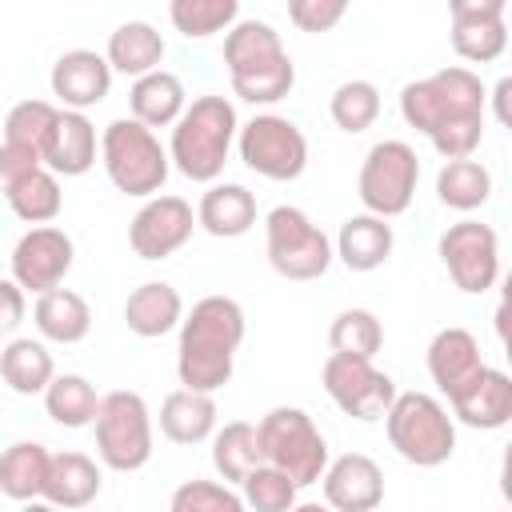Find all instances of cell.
I'll use <instances>...</instances> for the list:
<instances>
[{"instance_id":"obj_1","label":"cell","mask_w":512,"mask_h":512,"mask_svg":"<svg viewBox=\"0 0 512 512\" xmlns=\"http://www.w3.org/2000/svg\"><path fill=\"white\" fill-rule=\"evenodd\" d=\"M244 308L232 296H200L192 312L180 316V340H176V376L184 388L196 392H220L232 380L236 352L244 344Z\"/></svg>"},{"instance_id":"obj_2","label":"cell","mask_w":512,"mask_h":512,"mask_svg":"<svg viewBox=\"0 0 512 512\" xmlns=\"http://www.w3.org/2000/svg\"><path fill=\"white\" fill-rule=\"evenodd\" d=\"M224 68L244 104H276L296 88V64L268 20H236L224 32Z\"/></svg>"},{"instance_id":"obj_3","label":"cell","mask_w":512,"mask_h":512,"mask_svg":"<svg viewBox=\"0 0 512 512\" xmlns=\"http://www.w3.org/2000/svg\"><path fill=\"white\" fill-rule=\"evenodd\" d=\"M236 104L228 96H196L192 104H184V112L172 124V140H168V160L180 176L196 180V184H212L220 180L228 152L236 144Z\"/></svg>"},{"instance_id":"obj_4","label":"cell","mask_w":512,"mask_h":512,"mask_svg":"<svg viewBox=\"0 0 512 512\" xmlns=\"http://www.w3.org/2000/svg\"><path fill=\"white\" fill-rule=\"evenodd\" d=\"M100 164L112 180L116 192L124 196H156L172 172L168 148L160 144L156 128L140 124L136 116H120L112 124H104L100 132Z\"/></svg>"},{"instance_id":"obj_5","label":"cell","mask_w":512,"mask_h":512,"mask_svg":"<svg viewBox=\"0 0 512 512\" xmlns=\"http://www.w3.org/2000/svg\"><path fill=\"white\" fill-rule=\"evenodd\" d=\"M380 420H384L388 444L404 464L440 468L456 452V420L448 404H440L428 392H396Z\"/></svg>"},{"instance_id":"obj_6","label":"cell","mask_w":512,"mask_h":512,"mask_svg":"<svg viewBox=\"0 0 512 512\" xmlns=\"http://www.w3.org/2000/svg\"><path fill=\"white\" fill-rule=\"evenodd\" d=\"M256 440H260V460L280 468L284 476L296 480V488H312L328 464V440L316 428V420L296 408V404H280L268 408L256 420Z\"/></svg>"},{"instance_id":"obj_7","label":"cell","mask_w":512,"mask_h":512,"mask_svg":"<svg viewBox=\"0 0 512 512\" xmlns=\"http://www.w3.org/2000/svg\"><path fill=\"white\" fill-rule=\"evenodd\" d=\"M484 104H488V88L480 72H472L468 64H448L400 88V116L420 136H428L436 124L456 116H484Z\"/></svg>"},{"instance_id":"obj_8","label":"cell","mask_w":512,"mask_h":512,"mask_svg":"<svg viewBox=\"0 0 512 512\" xmlns=\"http://www.w3.org/2000/svg\"><path fill=\"white\" fill-rule=\"evenodd\" d=\"M264 252L276 276L284 280H320L336 252H332V236L296 204H276L264 216Z\"/></svg>"},{"instance_id":"obj_9","label":"cell","mask_w":512,"mask_h":512,"mask_svg":"<svg viewBox=\"0 0 512 512\" xmlns=\"http://www.w3.org/2000/svg\"><path fill=\"white\" fill-rule=\"evenodd\" d=\"M92 432H96V456L112 472H140L152 460V412L140 392L128 388L104 392Z\"/></svg>"},{"instance_id":"obj_10","label":"cell","mask_w":512,"mask_h":512,"mask_svg":"<svg viewBox=\"0 0 512 512\" xmlns=\"http://www.w3.org/2000/svg\"><path fill=\"white\" fill-rule=\"evenodd\" d=\"M236 152L248 172L276 180V184H288V180L304 176V168H308V136L300 132L296 120H288L280 112H256L248 124H240Z\"/></svg>"},{"instance_id":"obj_11","label":"cell","mask_w":512,"mask_h":512,"mask_svg":"<svg viewBox=\"0 0 512 512\" xmlns=\"http://www.w3.org/2000/svg\"><path fill=\"white\" fill-rule=\"evenodd\" d=\"M420 180V156L408 140H376L364 152L360 176H356V196L364 212H376L384 220L404 216L412 208Z\"/></svg>"},{"instance_id":"obj_12","label":"cell","mask_w":512,"mask_h":512,"mask_svg":"<svg viewBox=\"0 0 512 512\" xmlns=\"http://www.w3.org/2000/svg\"><path fill=\"white\" fill-rule=\"evenodd\" d=\"M440 264L448 272V280L468 292V296H484L496 288L500 280V236L492 224H480V220H460V224H448L440 232Z\"/></svg>"},{"instance_id":"obj_13","label":"cell","mask_w":512,"mask_h":512,"mask_svg":"<svg viewBox=\"0 0 512 512\" xmlns=\"http://www.w3.org/2000/svg\"><path fill=\"white\" fill-rule=\"evenodd\" d=\"M320 384L328 392V400L360 420V424H372L388 412L392 396H396V380L388 372H380L368 356H348V352H332L320 368Z\"/></svg>"},{"instance_id":"obj_14","label":"cell","mask_w":512,"mask_h":512,"mask_svg":"<svg viewBox=\"0 0 512 512\" xmlns=\"http://www.w3.org/2000/svg\"><path fill=\"white\" fill-rule=\"evenodd\" d=\"M196 232V208L184 196H144V204L136 208L132 224H128V244L140 260H168L172 252H180Z\"/></svg>"},{"instance_id":"obj_15","label":"cell","mask_w":512,"mask_h":512,"mask_svg":"<svg viewBox=\"0 0 512 512\" xmlns=\"http://www.w3.org/2000/svg\"><path fill=\"white\" fill-rule=\"evenodd\" d=\"M8 264H12V280H16L24 292H36V296H40V292L64 284V276H68L72 264H76V244H72V236H68L64 228H56V224H32V228L16 240Z\"/></svg>"},{"instance_id":"obj_16","label":"cell","mask_w":512,"mask_h":512,"mask_svg":"<svg viewBox=\"0 0 512 512\" xmlns=\"http://www.w3.org/2000/svg\"><path fill=\"white\" fill-rule=\"evenodd\" d=\"M112 64L104 60V52L92 48H68L64 56H56L52 72H48V88L60 100V108H76L88 112L100 100H108L112 92Z\"/></svg>"},{"instance_id":"obj_17","label":"cell","mask_w":512,"mask_h":512,"mask_svg":"<svg viewBox=\"0 0 512 512\" xmlns=\"http://www.w3.org/2000/svg\"><path fill=\"white\" fill-rule=\"evenodd\" d=\"M448 412L456 424L476 432H496L512 420V376L484 364L468 384L448 396Z\"/></svg>"},{"instance_id":"obj_18","label":"cell","mask_w":512,"mask_h":512,"mask_svg":"<svg viewBox=\"0 0 512 512\" xmlns=\"http://www.w3.org/2000/svg\"><path fill=\"white\" fill-rule=\"evenodd\" d=\"M316 484L324 488V500L336 512H372L384 500V472L364 452H344L336 460L328 456Z\"/></svg>"},{"instance_id":"obj_19","label":"cell","mask_w":512,"mask_h":512,"mask_svg":"<svg viewBox=\"0 0 512 512\" xmlns=\"http://www.w3.org/2000/svg\"><path fill=\"white\" fill-rule=\"evenodd\" d=\"M96 156H100V136L88 112L60 108L44 140V168H52L56 176H84L96 164Z\"/></svg>"},{"instance_id":"obj_20","label":"cell","mask_w":512,"mask_h":512,"mask_svg":"<svg viewBox=\"0 0 512 512\" xmlns=\"http://www.w3.org/2000/svg\"><path fill=\"white\" fill-rule=\"evenodd\" d=\"M392 244H396V232H392V224L384 216L356 212V216H348L340 224V232L332 240V252L348 272H376V268L388 264Z\"/></svg>"},{"instance_id":"obj_21","label":"cell","mask_w":512,"mask_h":512,"mask_svg":"<svg viewBox=\"0 0 512 512\" xmlns=\"http://www.w3.org/2000/svg\"><path fill=\"white\" fill-rule=\"evenodd\" d=\"M424 364H428V376L432 384L452 396L460 384H468L480 368H484V356H480V340L468 332V328H440L432 340H428V352H424Z\"/></svg>"},{"instance_id":"obj_22","label":"cell","mask_w":512,"mask_h":512,"mask_svg":"<svg viewBox=\"0 0 512 512\" xmlns=\"http://www.w3.org/2000/svg\"><path fill=\"white\" fill-rule=\"evenodd\" d=\"M256 224V196L244 184L212 180L208 192L196 204V228H204L216 240H236Z\"/></svg>"},{"instance_id":"obj_23","label":"cell","mask_w":512,"mask_h":512,"mask_svg":"<svg viewBox=\"0 0 512 512\" xmlns=\"http://www.w3.org/2000/svg\"><path fill=\"white\" fill-rule=\"evenodd\" d=\"M180 316H184V296L168 280H144L124 300V324L140 340L168 336L172 328H180Z\"/></svg>"},{"instance_id":"obj_24","label":"cell","mask_w":512,"mask_h":512,"mask_svg":"<svg viewBox=\"0 0 512 512\" xmlns=\"http://www.w3.org/2000/svg\"><path fill=\"white\" fill-rule=\"evenodd\" d=\"M160 432L172 444H204L216 432V392H196V388H176L160 404Z\"/></svg>"},{"instance_id":"obj_25","label":"cell","mask_w":512,"mask_h":512,"mask_svg":"<svg viewBox=\"0 0 512 512\" xmlns=\"http://www.w3.org/2000/svg\"><path fill=\"white\" fill-rule=\"evenodd\" d=\"M104 488V472L84 452H52L44 496L52 508H88Z\"/></svg>"},{"instance_id":"obj_26","label":"cell","mask_w":512,"mask_h":512,"mask_svg":"<svg viewBox=\"0 0 512 512\" xmlns=\"http://www.w3.org/2000/svg\"><path fill=\"white\" fill-rule=\"evenodd\" d=\"M32 320H36L40 340H48V344H80L92 332L88 300L80 292H72V288H60V284L36 296Z\"/></svg>"},{"instance_id":"obj_27","label":"cell","mask_w":512,"mask_h":512,"mask_svg":"<svg viewBox=\"0 0 512 512\" xmlns=\"http://www.w3.org/2000/svg\"><path fill=\"white\" fill-rule=\"evenodd\" d=\"M164 52H168V44H164L160 28L148 20H124L120 28L108 32V44H104V60L112 64V72L132 76V80L160 68Z\"/></svg>"},{"instance_id":"obj_28","label":"cell","mask_w":512,"mask_h":512,"mask_svg":"<svg viewBox=\"0 0 512 512\" xmlns=\"http://www.w3.org/2000/svg\"><path fill=\"white\" fill-rule=\"evenodd\" d=\"M184 104H188V92H184L180 76L164 72V68H152V72L136 76L132 88H128V108L148 128H172L176 116L184 112Z\"/></svg>"},{"instance_id":"obj_29","label":"cell","mask_w":512,"mask_h":512,"mask_svg":"<svg viewBox=\"0 0 512 512\" xmlns=\"http://www.w3.org/2000/svg\"><path fill=\"white\" fill-rule=\"evenodd\" d=\"M4 200L16 212V220H24V224H52L64 212L60 176L52 168H44V164L4 180Z\"/></svg>"},{"instance_id":"obj_30","label":"cell","mask_w":512,"mask_h":512,"mask_svg":"<svg viewBox=\"0 0 512 512\" xmlns=\"http://www.w3.org/2000/svg\"><path fill=\"white\" fill-rule=\"evenodd\" d=\"M52 376H56V364H52V352H48L44 340L12 336V340L0 348V380H4L16 396H40Z\"/></svg>"},{"instance_id":"obj_31","label":"cell","mask_w":512,"mask_h":512,"mask_svg":"<svg viewBox=\"0 0 512 512\" xmlns=\"http://www.w3.org/2000/svg\"><path fill=\"white\" fill-rule=\"evenodd\" d=\"M52 452L40 440H16L0 452V492L8 500H40Z\"/></svg>"},{"instance_id":"obj_32","label":"cell","mask_w":512,"mask_h":512,"mask_svg":"<svg viewBox=\"0 0 512 512\" xmlns=\"http://www.w3.org/2000/svg\"><path fill=\"white\" fill-rule=\"evenodd\" d=\"M40 396H44L48 420L60 424V428H92L96 408H100L96 384L80 372H56Z\"/></svg>"},{"instance_id":"obj_33","label":"cell","mask_w":512,"mask_h":512,"mask_svg":"<svg viewBox=\"0 0 512 512\" xmlns=\"http://www.w3.org/2000/svg\"><path fill=\"white\" fill-rule=\"evenodd\" d=\"M492 196V172L488 164L464 156V160H444L436 172V200L452 212H476Z\"/></svg>"},{"instance_id":"obj_34","label":"cell","mask_w":512,"mask_h":512,"mask_svg":"<svg viewBox=\"0 0 512 512\" xmlns=\"http://www.w3.org/2000/svg\"><path fill=\"white\" fill-rule=\"evenodd\" d=\"M208 440H212V468L224 484H240L260 464L256 424H248V420H232V424L216 428Z\"/></svg>"},{"instance_id":"obj_35","label":"cell","mask_w":512,"mask_h":512,"mask_svg":"<svg viewBox=\"0 0 512 512\" xmlns=\"http://www.w3.org/2000/svg\"><path fill=\"white\" fill-rule=\"evenodd\" d=\"M452 52L468 64H492L504 56L508 48V20L504 16H468V20H452Z\"/></svg>"},{"instance_id":"obj_36","label":"cell","mask_w":512,"mask_h":512,"mask_svg":"<svg viewBox=\"0 0 512 512\" xmlns=\"http://www.w3.org/2000/svg\"><path fill=\"white\" fill-rule=\"evenodd\" d=\"M168 20L184 40H208L240 20V0H168Z\"/></svg>"},{"instance_id":"obj_37","label":"cell","mask_w":512,"mask_h":512,"mask_svg":"<svg viewBox=\"0 0 512 512\" xmlns=\"http://www.w3.org/2000/svg\"><path fill=\"white\" fill-rule=\"evenodd\" d=\"M328 348L332 352L376 360V352L384 348V324H380V316L372 308H344V312H336L332 324H328Z\"/></svg>"},{"instance_id":"obj_38","label":"cell","mask_w":512,"mask_h":512,"mask_svg":"<svg viewBox=\"0 0 512 512\" xmlns=\"http://www.w3.org/2000/svg\"><path fill=\"white\" fill-rule=\"evenodd\" d=\"M328 116L348 136L368 132L380 116V88L372 80H344L328 100Z\"/></svg>"},{"instance_id":"obj_39","label":"cell","mask_w":512,"mask_h":512,"mask_svg":"<svg viewBox=\"0 0 512 512\" xmlns=\"http://www.w3.org/2000/svg\"><path fill=\"white\" fill-rule=\"evenodd\" d=\"M240 496H244V508H256V512H292L300 504V488L292 476H284L280 468L272 464H256L240 484Z\"/></svg>"},{"instance_id":"obj_40","label":"cell","mask_w":512,"mask_h":512,"mask_svg":"<svg viewBox=\"0 0 512 512\" xmlns=\"http://www.w3.org/2000/svg\"><path fill=\"white\" fill-rule=\"evenodd\" d=\"M56 104L48 100H20L12 104V112L4 116V140L8 144H20V148H32L40 160H44V140L56 124Z\"/></svg>"},{"instance_id":"obj_41","label":"cell","mask_w":512,"mask_h":512,"mask_svg":"<svg viewBox=\"0 0 512 512\" xmlns=\"http://www.w3.org/2000/svg\"><path fill=\"white\" fill-rule=\"evenodd\" d=\"M168 508L172 512H240L244 496L236 484H224V480H184L172 492Z\"/></svg>"},{"instance_id":"obj_42","label":"cell","mask_w":512,"mask_h":512,"mask_svg":"<svg viewBox=\"0 0 512 512\" xmlns=\"http://www.w3.org/2000/svg\"><path fill=\"white\" fill-rule=\"evenodd\" d=\"M432 148L444 156V160H464V156H476L480 140H484V116H456V120H444L428 132Z\"/></svg>"},{"instance_id":"obj_43","label":"cell","mask_w":512,"mask_h":512,"mask_svg":"<svg viewBox=\"0 0 512 512\" xmlns=\"http://www.w3.org/2000/svg\"><path fill=\"white\" fill-rule=\"evenodd\" d=\"M348 4L352 0H288V20L292 28L320 36V32H332L348 16Z\"/></svg>"},{"instance_id":"obj_44","label":"cell","mask_w":512,"mask_h":512,"mask_svg":"<svg viewBox=\"0 0 512 512\" xmlns=\"http://www.w3.org/2000/svg\"><path fill=\"white\" fill-rule=\"evenodd\" d=\"M28 316V292L12 280V276H0V336H12Z\"/></svg>"},{"instance_id":"obj_45","label":"cell","mask_w":512,"mask_h":512,"mask_svg":"<svg viewBox=\"0 0 512 512\" xmlns=\"http://www.w3.org/2000/svg\"><path fill=\"white\" fill-rule=\"evenodd\" d=\"M44 160L32 152V148H20V144H0V184L4 180H12V176H20V172H28V168H40Z\"/></svg>"},{"instance_id":"obj_46","label":"cell","mask_w":512,"mask_h":512,"mask_svg":"<svg viewBox=\"0 0 512 512\" xmlns=\"http://www.w3.org/2000/svg\"><path fill=\"white\" fill-rule=\"evenodd\" d=\"M508 0H448V16L452 20H468V16H504Z\"/></svg>"},{"instance_id":"obj_47","label":"cell","mask_w":512,"mask_h":512,"mask_svg":"<svg viewBox=\"0 0 512 512\" xmlns=\"http://www.w3.org/2000/svg\"><path fill=\"white\" fill-rule=\"evenodd\" d=\"M508 92H512V80H500V84L492 88V100H496V120H500V124H508V108H504Z\"/></svg>"}]
</instances>
